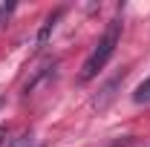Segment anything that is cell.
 <instances>
[{
    "instance_id": "1",
    "label": "cell",
    "mask_w": 150,
    "mask_h": 147,
    "mask_svg": "<svg viewBox=\"0 0 150 147\" xmlns=\"http://www.w3.org/2000/svg\"><path fill=\"white\" fill-rule=\"evenodd\" d=\"M118 40H121V20L115 18L107 23V29H104V35L98 37V43H95V49L90 52V58L84 61V66H81V81L87 84V81H93L95 75L101 72L104 66H107V61L112 58L115 52V46H118Z\"/></svg>"
},
{
    "instance_id": "2",
    "label": "cell",
    "mask_w": 150,
    "mask_h": 147,
    "mask_svg": "<svg viewBox=\"0 0 150 147\" xmlns=\"http://www.w3.org/2000/svg\"><path fill=\"white\" fill-rule=\"evenodd\" d=\"M124 69H121V72L115 75V78H112V81H107V87H104V90H101V95H98V98H95L93 101V107L95 110H104V107H107V104H110L112 98H115V87H118V84H121V81H124Z\"/></svg>"
},
{
    "instance_id": "3",
    "label": "cell",
    "mask_w": 150,
    "mask_h": 147,
    "mask_svg": "<svg viewBox=\"0 0 150 147\" xmlns=\"http://www.w3.org/2000/svg\"><path fill=\"white\" fill-rule=\"evenodd\" d=\"M133 101H136V104H144V107L150 104V78H144V81L136 87V92H133Z\"/></svg>"
},
{
    "instance_id": "4",
    "label": "cell",
    "mask_w": 150,
    "mask_h": 147,
    "mask_svg": "<svg viewBox=\"0 0 150 147\" xmlns=\"http://www.w3.org/2000/svg\"><path fill=\"white\" fill-rule=\"evenodd\" d=\"M58 18H61V9H58L55 15H49V18H46L43 29H40V35H38V46H43V43H46V37H49V32L55 29V20H58Z\"/></svg>"
},
{
    "instance_id": "5",
    "label": "cell",
    "mask_w": 150,
    "mask_h": 147,
    "mask_svg": "<svg viewBox=\"0 0 150 147\" xmlns=\"http://www.w3.org/2000/svg\"><path fill=\"white\" fill-rule=\"evenodd\" d=\"M9 147H43V144L38 141V139L32 136V133H26V136H20V139H15V141H12Z\"/></svg>"
},
{
    "instance_id": "6",
    "label": "cell",
    "mask_w": 150,
    "mask_h": 147,
    "mask_svg": "<svg viewBox=\"0 0 150 147\" xmlns=\"http://www.w3.org/2000/svg\"><path fill=\"white\" fill-rule=\"evenodd\" d=\"M12 12H15V3H3L0 6V29H3V23L12 18Z\"/></svg>"
},
{
    "instance_id": "7",
    "label": "cell",
    "mask_w": 150,
    "mask_h": 147,
    "mask_svg": "<svg viewBox=\"0 0 150 147\" xmlns=\"http://www.w3.org/2000/svg\"><path fill=\"white\" fill-rule=\"evenodd\" d=\"M0 104H3V98H0Z\"/></svg>"
}]
</instances>
